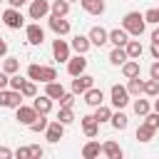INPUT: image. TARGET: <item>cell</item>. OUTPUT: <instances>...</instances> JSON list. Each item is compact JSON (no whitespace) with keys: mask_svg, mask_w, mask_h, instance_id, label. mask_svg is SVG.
Returning <instances> with one entry per match:
<instances>
[{"mask_svg":"<svg viewBox=\"0 0 159 159\" xmlns=\"http://www.w3.org/2000/svg\"><path fill=\"white\" fill-rule=\"evenodd\" d=\"M80 5H82V10L87 12V15H102L104 12V0H80Z\"/></svg>","mask_w":159,"mask_h":159,"instance_id":"21","label":"cell"},{"mask_svg":"<svg viewBox=\"0 0 159 159\" xmlns=\"http://www.w3.org/2000/svg\"><path fill=\"white\" fill-rule=\"evenodd\" d=\"M27 77L35 80V82L47 84V82L57 80V70H55V67H47V65H37V62H32V65H27Z\"/></svg>","mask_w":159,"mask_h":159,"instance_id":"2","label":"cell"},{"mask_svg":"<svg viewBox=\"0 0 159 159\" xmlns=\"http://www.w3.org/2000/svg\"><path fill=\"white\" fill-rule=\"evenodd\" d=\"M75 97H77L75 92H65V94L60 97V107H72V104H75Z\"/></svg>","mask_w":159,"mask_h":159,"instance_id":"40","label":"cell"},{"mask_svg":"<svg viewBox=\"0 0 159 159\" xmlns=\"http://www.w3.org/2000/svg\"><path fill=\"white\" fill-rule=\"evenodd\" d=\"M94 119H97L99 124L109 122V119H112V107H107V104H99V107H94Z\"/></svg>","mask_w":159,"mask_h":159,"instance_id":"31","label":"cell"},{"mask_svg":"<svg viewBox=\"0 0 159 159\" xmlns=\"http://www.w3.org/2000/svg\"><path fill=\"white\" fill-rule=\"evenodd\" d=\"M12 154H15L12 149H7V147H0V159H10Z\"/></svg>","mask_w":159,"mask_h":159,"instance_id":"46","label":"cell"},{"mask_svg":"<svg viewBox=\"0 0 159 159\" xmlns=\"http://www.w3.org/2000/svg\"><path fill=\"white\" fill-rule=\"evenodd\" d=\"M70 52H72V45H70L67 40H60V37L52 40V57H55L57 62H67V60L72 57Z\"/></svg>","mask_w":159,"mask_h":159,"instance_id":"7","label":"cell"},{"mask_svg":"<svg viewBox=\"0 0 159 159\" xmlns=\"http://www.w3.org/2000/svg\"><path fill=\"white\" fill-rule=\"evenodd\" d=\"M89 87H94V77H92V75L82 72V75L72 77V92H75V94H84Z\"/></svg>","mask_w":159,"mask_h":159,"instance_id":"10","label":"cell"},{"mask_svg":"<svg viewBox=\"0 0 159 159\" xmlns=\"http://www.w3.org/2000/svg\"><path fill=\"white\" fill-rule=\"evenodd\" d=\"M70 2H80V0H70Z\"/></svg>","mask_w":159,"mask_h":159,"instance_id":"52","label":"cell"},{"mask_svg":"<svg viewBox=\"0 0 159 159\" xmlns=\"http://www.w3.org/2000/svg\"><path fill=\"white\" fill-rule=\"evenodd\" d=\"M139 72H142V67H139V60H127V62L122 65V75H124L127 80H132V77H139Z\"/></svg>","mask_w":159,"mask_h":159,"instance_id":"24","label":"cell"},{"mask_svg":"<svg viewBox=\"0 0 159 159\" xmlns=\"http://www.w3.org/2000/svg\"><path fill=\"white\" fill-rule=\"evenodd\" d=\"M129 32L124 30V27H114V30H109V42L114 45V47H124L127 42H129Z\"/></svg>","mask_w":159,"mask_h":159,"instance_id":"17","label":"cell"},{"mask_svg":"<svg viewBox=\"0 0 159 159\" xmlns=\"http://www.w3.org/2000/svg\"><path fill=\"white\" fill-rule=\"evenodd\" d=\"M5 55H7V42L0 37V57H5Z\"/></svg>","mask_w":159,"mask_h":159,"instance_id":"49","label":"cell"},{"mask_svg":"<svg viewBox=\"0 0 159 159\" xmlns=\"http://www.w3.org/2000/svg\"><path fill=\"white\" fill-rule=\"evenodd\" d=\"M57 119L67 127V124H72L77 117H75V112H72V107H60V112H57Z\"/></svg>","mask_w":159,"mask_h":159,"instance_id":"34","label":"cell"},{"mask_svg":"<svg viewBox=\"0 0 159 159\" xmlns=\"http://www.w3.org/2000/svg\"><path fill=\"white\" fill-rule=\"evenodd\" d=\"M89 42L94 45V47H102V45H107L109 42V30H104L102 25H94V27H89Z\"/></svg>","mask_w":159,"mask_h":159,"instance_id":"13","label":"cell"},{"mask_svg":"<svg viewBox=\"0 0 159 159\" xmlns=\"http://www.w3.org/2000/svg\"><path fill=\"white\" fill-rule=\"evenodd\" d=\"M149 77H152V80H159V60L152 62V67H149Z\"/></svg>","mask_w":159,"mask_h":159,"instance_id":"45","label":"cell"},{"mask_svg":"<svg viewBox=\"0 0 159 159\" xmlns=\"http://www.w3.org/2000/svg\"><path fill=\"white\" fill-rule=\"evenodd\" d=\"M152 42H159V27H157V30L152 32Z\"/></svg>","mask_w":159,"mask_h":159,"instance_id":"50","label":"cell"},{"mask_svg":"<svg viewBox=\"0 0 159 159\" xmlns=\"http://www.w3.org/2000/svg\"><path fill=\"white\" fill-rule=\"evenodd\" d=\"M84 70H87V57H84V55H75V57L67 60V72H70V77H77V75H82Z\"/></svg>","mask_w":159,"mask_h":159,"instance_id":"14","label":"cell"},{"mask_svg":"<svg viewBox=\"0 0 159 159\" xmlns=\"http://www.w3.org/2000/svg\"><path fill=\"white\" fill-rule=\"evenodd\" d=\"M37 114H40V112H37L32 104H30V107H27V104H20V107L15 109V119H17L20 124H25V127H30V124L37 119Z\"/></svg>","mask_w":159,"mask_h":159,"instance_id":"9","label":"cell"},{"mask_svg":"<svg viewBox=\"0 0 159 159\" xmlns=\"http://www.w3.org/2000/svg\"><path fill=\"white\" fill-rule=\"evenodd\" d=\"M70 45H72V50H75L77 55H87V50L92 47V42H89V35H75V37L70 40Z\"/></svg>","mask_w":159,"mask_h":159,"instance_id":"18","label":"cell"},{"mask_svg":"<svg viewBox=\"0 0 159 159\" xmlns=\"http://www.w3.org/2000/svg\"><path fill=\"white\" fill-rule=\"evenodd\" d=\"M50 12L52 15H60V17H67L70 15V0H52Z\"/></svg>","mask_w":159,"mask_h":159,"instance_id":"30","label":"cell"},{"mask_svg":"<svg viewBox=\"0 0 159 159\" xmlns=\"http://www.w3.org/2000/svg\"><path fill=\"white\" fill-rule=\"evenodd\" d=\"M152 109H154V112H159V94H157V99H154V104H152Z\"/></svg>","mask_w":159,"mask_h":159,"instance_id":"51","label":"cell"},{"mask_svg":"<svg viewBox=\"0 0 159 159\" xmlns=\"http://www.w3.org/2000/svg\"><path fill=\"white\" fill-rule=\"evenodd\" d=\"M99 154H102V144H99V142L92 137V139H89V142L82 147V157H84V159H97Z\"/></svg>","mask_w":159,"mask_h":159,"instance_id":"22","label":"cell"},{"mask_svg":"<svg viewBox=\"0 0 159 159\" xmlns=\"http://www.w3.org/2000/svg\"><path fill=\"white\" fill-rule=\"evenodd\" d=\"M25 37H27L30 45H42L45 42V30L40 27V22H30L25 27Z\"/></svg>","mask_w":159,"mask_h":159,"instance_id":"12","label":"cell"},{"mask_svg":"<svg viewBox=\"0 0 159 159\" xmlns=\"http://www.w3.org/2000/svg\"><path fill=\"white\" fill-rule=\"evenodd\" d=\"M129 92H127V84H112V89H109V102H112V107L114 109H124L127 104H129Z\"/></svg>","mask_w":159,"mask_h":159,"instance_id":"3","label":"cell"},{"mask_svg":"<svg viewBox=\"0 0 159 159\" xmlns=\"http://www.w3.org/2000/svg\"><path fill=\"white\" fill-rule=\"evenodd\" d=\"M65 92H67V89H65L57 80H52V82H47V84H45V94H47L50 99H60Z\"/></svg>","mask_w":159,"mask_h":159,"instance_id":"25","label":"cell"},{"mask_svg":"<svg viewBox=\"0 0 159 159\" xmlns=\"http://www.w3.org/2000/svg\"><path fill=\"white\" fill-rule=\"evenodd\" d=\"M109 122H112V127H114L117 132H124L127 124H129V117H127L122 109H117V112H112V119H109Z\"/></svg>","mask_w":159,"mask_h":159,"instance_id":"26","label":"cell"},{"mask_svg":"<svg viewBox=\"0 0 159 159\" xmlns=\"http://www.w3.org/2000/svg\"><path fill=\"white\" fill-rule=\"evenodd\" d=\"M10 87V75L5 70H0V89H7Z\"/></svg>","mask_w":159,"mask_h":159,"instance_id":"43","label":"cell"},{"mask_svg":"<svg viewBox=\"0 0 159 159\" xmlns=\"http://www.w3.org/2000/svg\"><path fill=\"white\" fill-rule=\"evenodd\" d=\"M15 157H17V159H30V157H32V154H30V147H17V149H15Z\"/></svg>","mask_w":159,"mask_h":159,"instance_id":"42","label":"cell"},{"mask_svg":"<svg viewBox=\"0 0 159 159\" xmlns=\"http://www.w3.org/2000/svg\"><path fill=\"white\" fill-rule=\"evenodd\" d=\"M50 0H30V10H27V15H30V20H42V17H47L50 15Z\"/></svg>","mask_w":159,"mask_h":159,"instance_id":"8","label":"cell"},{"mask_svg":"<svg viewBox=\"0 0 159 159\" xmlns=\"http://www.w3.org/2000/svg\"><path fill=\"white\" fill-rule=\"evenodd\" d=\"M124 50H127L129 60H139V57H142V52H144V45H142L139 40H129V42L124 45Z\"/></svg>","mask_w":159,"mask_h":159,"instance_id":"27","label":"cell"},{"mask_svg":"<svg viewBox=\"0 0 159 159\" xmlns=\"http://www.w3.org/2000/svg\"><path fill=\"white\" fill-rule=\"evenodd\" d=\"M144 20H147V25H159V7H149L144 12Z\"/></svg>","mask_w":159,"mask_h":159,"instance_id":"38","label":"cell"},{"mask_svg":"<svg viewBox=\"0 0 159 159\" xmlns=\"http://www.w3.org/2000/svg\"><path fill=\"white\" fill-rule=\"evenodd\" d=\"M20 92H22V97H25V99H32V97H37V84H35V80H30V77H27Z\"/></svg>","mask_w":159,"mask_h":159,"instance_id":"33","label":"cell"},{"mask_svg":"<svg viewBox=\"0 0 159 159\" xmlns=\"http://www.w3.org/2000/svg\"><path fill=\"white\" fill-rule=\"evenodd\" d=\"M127 60H129V55H127V50H124V47H114V50L109 52V62H112L114 67H122Z\"/></svg>","mask_w":159,"mask_h":159,"instance_id":"28","label":"cell"},{"mask_svg":"<svg viewBox=\"0 0 159 159\" xmlns=\"http://www.w3.org/2000/svg\"><path fill=\"white\" fill-rule=\"evenodd\" d=\"M102 154H104L107 159H122V157H124L122 147H119L117 142H112V139H107V142L102 144Z\"/></svg>","mask_w":159,"mask_h":159,"instance_id":"20","label":"cell"},{"mask_svg":"<svg viewBox=\"0 0 159 159\" xmlns=\"http://www.w3.org/2000/svg\"><path fill=\"white\" fill-rule=\"evenodd\" d=\"M30 154H32V159H40V157L45 154V149H42L40 144H32V147H30Z\"/></svg>","mask_w":159,"mask_h":159,"instance_id":"44","label":"cell"},{"mask_svg":"<svg viewBox=\"0 0 159 159\" xmlns=\"http://www.w3.org/2000/svg\"><path fill=\"white\" fill-rule=\"evenodd\" d=\"M62 137H65V124H62L60 119H52V122L47 124V129H45V139H47L50 144H57Z\"/></svg>","mask_w":159,"mask_h":159,"instance_id":"11","label":"cell"},{"mask_svg":"<svg viewBox=\"0 0 159 159\" xmlns=\"http://www.w3.org/2000/svg\"><path fill=\"white\" fill-rule=\"evenodd\" d=\"M82 97H84L82 102H84L87 107H99V104H104V92H102L99 87H89Z\"/></svg>","mask_w":159,"mask_h":159,"instance_id":"15","label":"cell"},{"mask_svg":"<svg viewBox=\"0 0 159 159\" xmlns=\"http://www.w3.org/2000/svg\"><path fill=\"white\" fill-rule=\"evenodd\" d=\"M25 80H27V77H22L20 72H15V75H10V87H12V89H22Z\"/></svg>","mask_w":159,"mask_h":159,"instance_id":"39","label":"cell"},{"mask_svg":"<svg viewBox=\"0 0 159 159\" xmlns=\"http://www.w3.org/2000/svg\"><path fill=\"white\" fill-rule=\"evenodd\" d=\"M0 2H2V0H0Z\"/></svg>","mask_w":159,"mask_h":159,"instance_id":"54","label":"cell"},{"mask_svg":"<svg viewBox=\"0 0 159 159\" xmlns=\"http://www.w3.org/2000/svg\"><path fill=\"white\" fill-rule=\"evenodd\" d=\"M0 22H2V12H0Z\"/></svg>","mask_w":159,"mask_h":159,"instance_id":"53","label":"cell"},{"mask_svg":"<svg viewBox=\"0 0 159 159\" xmlns=\"http://www.w3.org/2000/svg\"><path fill=\"white\" fill-rule=\"evenodd\" d=\"M2 25L10 27V30H20L25 25V17L17 7H7V10H2Z\"/></svg>","mask_w":159,"mask_h":159,"instance_id":"5","label":"cell"},{"mask_svg":"<svg viewBox=\"0 0 159 159\" xmlns=\"http://www.w3.org/2000/svg\"><path fill=\"white\" fill-rule=\"evenodd\" d=\"M122 27L132 35V37H142L144 30H147V20H144V12H127L122 17Z\"/></svg>","mask_w":159,"mask_h":159,"instance_id":"1","label":"cell"},{"mask_svg":"<svg viewBox=\"0 0 159 159\" xmlns=\"http://www.w3.org/2000/svg\"><path fill=\"white\" fill-rule=\"evenodd\" d=\"M127 92H129L132 97L144 94V80H142V77H132V80H127Z\"/></svg>","mask_w":159,"mask_h":159,"instance_id":"29","label":"cell"},{"mask_svg":"<svg viewBox=\"0 0 159 159\" xmlns=\"http://www.w3.org/2000/svg\"><path fill=\"white\" fill-rule=\"evenodd\" d=\"M149 52H152V57H154V60H159V42H152Z\"/></svg>","mask_w":159,"mask_h":159,"instance_id":"48","label":"cell"},{"mask_svg":"<svg viewBox=\"0 0 159 159\" xmlns=\"http://www.w3.org/2000/svg\"><path fill=\"white\" fill-rule=\"evenodd\" d=\"M154 134H157V129H154V127H149L147 122H142V124L137 127V132H134V137H137V142H142V144H147V142H152V139H154Z\"/></svg>","mask_w":159,"mask_h":159,"instance_id":"19","label":"cell"},{"mask_svg":"<svg viewBox=\"0 0 159 159\" xmlns=\"http://www.w3.org/2000/svg\"><path fill=\"white\" fill-rule=\"evenodd\" d=\"M149 112H152L149 99H134V114H137V117H144V114H149Z\"/></svg>","mask_w":159,"mask_h":159,"instance_id":"36","label":"cell"},{"mask_svg":"<svg viewBox=\"0 0 159 159\" xmlns=\"http://www.w3.org/2000/svg\"><path fill=\"white\" fill-rule=\"evenodd\" d=\"M5 2H7L10 7H17V10H20V7H22L25 2H30V0H5Z\"/></svg>","mask_w":159,"mask_h":159,"instance_id":"47","label":"cell"},{"mask_svg":"<svg viewBox=\"0 0 159 159\" xmlns=\"http://www.w3.org/2000/svg\"><path fill=\"white\" fill-rule=\"evenodd\" d=\"M47 25H50V30L57 35V37H65V35H70V30H72V25H70V20H65V17H60V15H47Z\"/></svg>","mask_w":159,"mask_h":159,"instance_id":"6","label":"cell"},{"mask_svg":"<svg viewBox=\"0 0 159 159\" xmlns=\"http://www.w3.org/2000/svg\"><path fill=\"white\" fill-rule=\"evenodd\" d=\"M144 94L147 97H157L159 94V80H144Z\"/></svg>","mask_w":159,"mask_h":159,"instance_id":"37","label":"cell"},{"mask_svg":"<svg viewBox=\"0 0 159 159\" xmlns=\"http://www.w3.org/2000/svg\"><path fill=\"white\" fill-rule=\"evenodd\" d=\"M80 124H82V132H84L89 139L99 134V122L94 119V114H84V117L80 119Z\"/></svg>","mask_w":159,"mask_h":159,"instance_id":"16","label":"cell"},{"mask_svg":"<svg viewBox=\"0 0 159 159\" xmlns=\"http://www.w3.org/2000/svg\"><path fill=\"white\" fill-rule=\"evenodd\" d=\"M32 107H35L40 114H50V109H52V99H50L47 94H37V97H32Z\"/></svg>","mask_w":159,"mask_h":159,"instance_id":"23","label":"cell"},{"mask_svg":"<svg viewBox=\"0 0 159 159\" xmlns=\"http://www.w3.org/2000/svg\"><path fill=\"white\" fill-rule=\"evenodd\" d=\"M47 124H50L47 114H37V119H35L27 129H30V132H35V134H40V132H45V129H47Z\"/></svg>","mask_w":159,"mask_h":159,"instance_id":"32","label":"cell"},{"mask_svg":"<svg viewBox=\"0 0 159 159\" xmlns=\"http://www.w3.org/2000/svg\"><path fill=\"white\" fill-rule=\"evenodd\" d=\"M22 92L20 89H12V87H7V89H0V107H10V109H17L20 104H22Z\"/></svg>","mask_w":159,"mask_h":159,"instance_id":"4","label":"cell"},{"mask_svg":"<svg viewBox=\"0 0 159 159\" xmlns=\"http://www.w3.org/2000/svg\"><path fill=\"white\" fill-rule=\"evenodd\" d=\"M144 122H147L149 127L159 129V112H149V114H144Z\"/></svg>","mask_w":159,"mask_h":159,"instance_id":"41","label":"cell"},{"mask_svg":"<svg viewBox=\"0 0 159 159\" xmlns=\"http://www.w3.org/2000/svg\"><path fill=\"white\" fill-rule=\"evenodd\" d=\"M2 70H5L7 75L20 72V60H17V57H5V60H2Z\"/></svg>","mask_w":159,"mask_h":159,"instance_id":"35","label":"cell"}]
</instances>
